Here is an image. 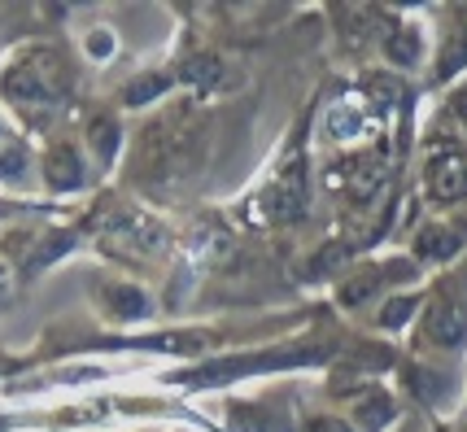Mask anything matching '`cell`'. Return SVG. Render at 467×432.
<instances>
[{"label":"cell","mask_w":467,"mask_h":432,"mask_svg":"<svg viewBox=\"0 0 467 432\" xmlns=\"http://www.w3.org/2000/svg\"><path fill=\"white\" fill-rule=\"evenodd\" d=\"M5 92L22 105H53L61 92H66V66H61L57 53L36 48V53H26L18 66H9Z\"/></svg>","instance_id":"obj_1"},{"label":"cell","mask_w":467,"mask_h":432,"mask_svg":"<svg viewBox=\"0 0 467 432\" xmlns=\"http://www.w3.org/2000/svg\"><path fill=\"white\" fill-rule=\"evenodd\" d=\"M424 192L437 206H454L467 197V153L459 144L441 140L432 149V158L424 166Z\"/></svg>","instance_id":"obj_2"},{"label":"cell","mask_w":467,"mask_h":432,"mask_svg":"<svg viewBox=\"0 0 467 432\" xmlns=\"http://www.w3.org/2000/svg\"><path fill=\"white\" fill-rule=\"evenodd\" d=\"M310 358H319V354H266V358H232V363H210V367L188 371V375H180V385L202 389V385H223V380H232V375H244V371L293 367V363H310Z\"/></svg>","instance_id":"obj_3"},{"label":"cell","mask_w":467,"mask_h":432,"mask_svg":"<svg viewBox=\"0 0 467 432\" xmlns=\"http://www.w3.org/2000/svg\"><path fill=\"white\" fill-rule=\"evenodd\" d=\"M324 131L332 140H371L380 131V118H376V105L371 101H337L327 109Z\"/></svg>","instance_id":"obj_4"},{"label":"cell","mask_w":467,"mask_h":432,"mask_svg":"<svg viewBox=\"0 0 467 432\" xmlns=\"http://www.w3.org/2000/svg\"><path fill=\"white\" fill-rule=\"evenodd\" d=\"M337 184L349 192L354 206H376L389 188V166L385 158H358L346 166V175H337Z\"/></svg>","instance_id":"obj_5"},{"label":"cell","mask_w":467,"mask_h":432,"mask_svg":"<svg viewBox=\"0 0 467 432\" xmlns=\"http://www.w3.org/2000/svg\"><path fill=\"white\" fill-rule=\"evenodd\" d=\"M424 336L441 350H454L467 341V310L459 302H437L424 319Z\"/></svg>","instance_id":"obj_6"},{"label":"cell","mask_w":467,"mask_h":432,"mask_svg":"<svg viewBox=\"0 0 467 432\" xmlns=\"http://www.w3.org/2000/svg\"><path fill=\"white\" fill-rule=\"evenodd\" d=\"M266 206L275 210V219H302L306 210V175H302V162H293L271 184V192H266Z\"/></svg>","instance_id":"obj_7"},{"label":"cell","mask_w":467,"mask_h":432,"mask_svg":"<svg viewBox=\"0 0 467 432\" xmlns=\"http://www.w3.org/2000/svg\"><path fill=\"white\" fill-rule=\"evenodd\" d=\"M44 175H48V184L53 188H79L83 184V162L79 153L70 149V144H57L53 153H48V162H44Z\"/></svg>","instance_id":"obj_8"},{"label":"cell","mask_w":467,"mask_h":432,"mask_svg":"<svg viewBox=\"0 0 467 432\" xmlns=\"http://www.w3.org/2000/svg\"><path fill=\"white\" fill-rule=\"evenodd\" d=\"M354 419H358V432H380L393 419V406H389L385 393H367L363 402L354 406Z\"/></svg>","instance_id":"obj_9"},{"label":"cell","mask_w":467,"mask_h":432,"mask_svg":"<svg viewBox=\"0 0 467 432\" xmlns=\"http://www.w3.org/2000/svg\"><path fill=\"white\" fill-rule=\"evenodd\" d=\"M420 253H424V258H437V262H441V258H454V253H459V236H454L450 227H424V231H420Z\"/></svg>","instance_id":"obj_10"},{"label":"cell","mask_w":467,"mask_h":432,"mask_svg":"<svg viewBox=\"0 0 467 432\" xmlns=\"http://www.w3.org/2000/svg\"><path fill=\"white\" fill-rule=\"evenodd\" d=\"M109 310H114L119 319H144V314H149V297H144L140 288L119 284V288H109Z\"/></svg>","instance_id":"obj_11"},{"label":"cell","mask_w":467,"mask_h":432,"mask_svg":"<svg viewBox=\"0 0 467 432\" xmlns=\"http://www.w3.org/2000/svg\"><path fill=\"white\" fill-rule=\"evenodd\" d=\"M407 97L402 92V83L389 79V75H376V79H367V101L376 105V109H389V105H398Z\"/></svg>","instance_id":"obj_12"},{"label":"cell","mask_w":467,"mask_h":432,"mask_svg":"<svg viewBox=\"0 0 467 432\" xmlns=\"http://www.w3.org/2000/svg\"><path fill=\"white\" fill-rule=\"evenodd\" d=\"M223 75V62L219 57H192V62L183 66V79L192 83V87H214Z\"/></svg>","instance_id":"obj_13"},{"label":"cell","mask_w":467,"mask_h":432,"mask_svg":"<svg viewBox=\"0 0 467 432\" xmlns=\"http://www.w3.org/2000/svg\"><path fill=\"white\" fill-rule=\"evenodd\" d=\"M166 87H171V79H162V75H144V79H136L131 87H127V105H144V101H153V97H162Z\"/></svg>","instance_id":"obj_14"},{"label":"cell","mask_w":467,"mask_h":432,"mask_svg":"<svg viewBox=\"0 0 467 432\" xmlns=\"http://www.w3.org/2000/svg\"><path fill=\"white\" fill-rule=\"evenodd\" d=\"M389 57H393V66H410V62H415V57H420V40H415V31L393 36V40H389Z\"/></svg>","instance_id":"obj_15"},{"label":"cell","mask_w":467,"mask_h":432,"mask_svg":"<svg viewBox=\"0 0 467 432\" xmlns=\"http://www.w3.org/2000/svg\"><path fill=\"white\" fill-rule=\"evenodd\" d=\"M92 144H97V153L109 162V158L119 153V127L105 123V118H101V123H92Z\"/></svg>","instance_id":"obj_16"},{"label":"cell","mask_w":467,"mask_h":432,"mask_svg":"<svg viewBox=\"0 0 467 432\" xmlns=\"http://www.w3.org/2000/svg\"><path fill=\"white\" fill-rule=\"evenodd\" d=\"M236 428L241 432H288V424H263V415H254L249 406H236Z\"/></svg>","instance_id":"obj_17"},{"label":"cell","mask_w":467,"mask_h":432,"mask_svg":"<svg viewBox=\"0 0 467 432\" xmlns=\"http://www.w3.org/2000/svg\"><path fill=\"white\" fill-rule=\"evenodd\" d=\"M22 170H26V153H22V144H9V149L0 153V175H5V180H18Z\"/></svg>","instance_id":"obj_18"},{"label":"cell","mask_w":467,"mask_h":432,"mask_svg":"<svg viewBox=\"0 0 467 432\" xmlns=\"http://www.w3.org/2000/svg\"><path fill=\"white\" fill-rule=\"evenodd\" d=\"M410 306H415L410 297H398V302H389V306H385V314H380V324H385V328H398V324H407Z\"/></svg>","instance_id":"obj_19"},{"label":"cell","mask_w":467,"mask_h":432,"mask_svg":"<svg viewBox=\"0 0 467 432\" xmlns=\"http://www.w3.org/2000/svg\"><path fill=\"white\" fill-rule=\"evenodd\" d=\"M459 62H467V40L450 44V53L441 57V70H437V75H441V79H446V75H454V66H459Z\"/></svg>","instance_id":"obj_20"},{"label":"cell","mask_w":467,"mask_h":432,"mask_svg":"<svg viewBox=\"0 0 467 432\" xmlns=\"http://www.w3.org/2000/svg\"><path fill=\"white\" fill-rule=\"evenodd\" d=\"M310 432H358V428H346L341 419H315V424H310Z\"/></svg>","instance_id":"obj_21"},{"label":"cell","mask_w":467,"mask_h":432,"mask_svg":"<svg viewBox=\"0 0 467 432\" xmlns=\"http://www.w3.org/2000/svg\"><path fill=\"white\" fill-rule=\"evenodd\" d=\"M105 31H97V40L88 44V48H92V53H97V57H105V53H109V40H101Z\"/></svg>","instance_id":"obj_22"},{"label":"cell","mask_w":467,"mask_h":432,"mask_svg":"<svg viewBox=\"0 0 467 432\" xmlns=\"http://www.w3.org/2000/svg\"><path fill=\"white\" fill-rule=\"evenodd\" d=\"M459 114H463V118H467V87H463V92H459Z\"/></svg>","instance_id":"obj_23"},{"label":"cell","mask_w":467,"mask_h":432,"mask_svg":"<svg viewBox=\"0 0 467 432\" xmlns=\"http://www.w3.org/2000/svg\"><path fill=\"white\" fill-rule=\"evenodd\" d=\"M0 367H5V363H0Z\"/></svg>","instance_id":"obj_24"}]
</instances>
